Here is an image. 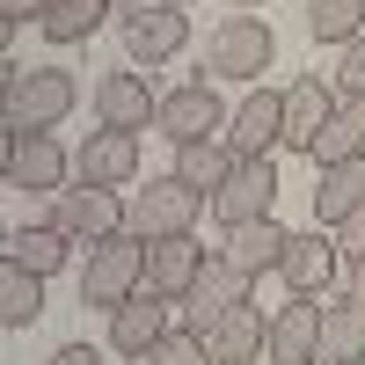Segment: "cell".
Masks as SVG:
<instances>
[{
  "label": "cell",
  "instance_id": "obj_1",
  "mask_svg": "<svg viewBox=\"0 0 365 365\" xmlns=\"http://www.w3.org/2000/svg\"><path fill=\"white\" fill-rule=\"evenodd\" d=\"M0 96H8V132H51L81 103V81L66 66H15L0 58Z\"/></svg>",
  "mask_w": 365,
  "mask_h": 365
},
{
  "label": "cell",
  "instance_id": "obj_2",
  "mask_svg": "<svg viewBox=\"0 0 365 365\" xmlns=\"http://www.w3.org/2000/svg\"><path fill=\"white\" fill-rule=\"evenodd\" d=\"M146 249L154 241L146 234H110L103 249H88V263H81V307H103V314H117L132 292H146Z\"/></svg>",
  "mask_w": 365,
  "mask_h": 365
},
{
  "label": "cell",
  "instance_id": "obj_3",
  "mask_svg": "<svg viewBox=\"0 0 365 365\" xmlns=\"http://www.w3.org/2000/svg\"><path fill=\"white\" fill-rule=\"evenodd\" d=\"M270 58H278V29L263 15H220V29L205 37V73L241 81V88H263Z\"/></svg>",
  "mask_w": 365,
  "mask_h": 365
},
{
  "label": "cell",
  "instance_id": "obj_4",
  "mask_svg": "<svg viewBox=\"0 0 365 365\" xmlns=\"http://www.w3.org/2000/svg\"><path fill=\"white\" fill-rule=\"evenodd\" d=\"M51 227L66 234L73 249H103L110 234H125V227H132V205L117 197V190L73 182V190H58V197H51Z\"/></svg>",
  "mask_w": 365,
  "mask_h": 365
},
{
  "label": "cell",
  "instance_id": "obj_5",
  "mask_svg": "<svg viewBox=\"0 0 365 365\" xmlns=\"http://www.w3.org/2000/svg\"><path fill=\"white\" fill-rule=\"evenodd\" d=\"M117 37H125V66H168L190 44V15L168 8V0H139V8L117 15Z\"/></svg>",
  "mask_w": 365,
  "mask_h": 365
},
{
  "label": "cell",
  "instance_id": "obj_6",
  "mask_svg": "<svg viewBox=\"0 0 365 365\" xmlns=\"http://www.w3.org/2000/svg\"><path fill=\"white\" fill-rule=\"evenodd\" d=\"M227 103H220V88L212 81H182L161 96V117H154V132L168 146H197V139H227Z\"/></svg>",
  "mask_w": 365,
  "mask_h": 365
},
{
  "label": "cell",
  "instance_id": "obj_7",
  "mask_svg": "<svg viewBox=\"0 0 365 365\" xmlns=\"http://www.w3.org/2000/svg\"><path fill=\"white\" fill-rule=\"evenodd\" d=\"M205 205H212V197H197L182 175H146V190L132 197V234H146V241H175V234L197 227Z\"/></svg>",
  "mask_w": 365,
  "mask_h": 365
},
{
  "label": "cell",
  "instance_id": "obj_8",
  "mask_svg": "<svg viewBox=\"0 0 365 365\" xmlns=\"http://www.w3.org/2000/svg\"><path fill=\"white\" fill-rule=\"evenodd\" d=\"M0 161H8V190H66L73 154L51 132H0Z\"/></svg>",
  "mask_w": 365,
  "mask_h": 365
},
{
  "label": "cell",
  "instance_id": "obj_9",
  "mask_svg": "<svg viewBox=\"0 0 365 365\" xmlns=\"http://www.w3.org/2000/svg\"><path fill=\"white\" fill-rule=\"evenodd\" d=\"M278 278H285V299H329V285L344 278V249H336V234H329V227L292 234Z\"/></svg>",
  "mask_w": 365,
  "mask_h": 365
},
{
  "label": "cell",
  "instance_id": "obj_10",
  "mask_svg": "<svg viewBox=\"0 0 365 365\" xmlns=\"http://www.w3.org/2000/svg\"><path fill=\"white\" fill-rule=\"evenodd\" d=\"M249 285L256 278H241V270L227 263V256H205V270H197V285L182 292V329H197V336H212L234 307H249Z\"/></svg>",
  "mask_w": 365,
  "mask_h": 365
},
{
  "label": "cell",
  "instance_id": "obj_11",
  "mask_svg": "<svg viewBox=\"0 0 365 365\" xmlns=\"http://www.w3.org/2000/svg\"><path fill=\"white\" fill-rule=\"evenodd\" d=\"M227 146L241 161H270V146H285V88H249L227 117Z\"/></svg>",
  "mask_w": 365,
  "mask_h": 365
},
{
  "label": "cell",
  "instance_id": "obj_12",
  "mask_svg": "<svg viewBox=\"0 0 365 365\" xmlns=\"http://www.w3.org/2000/svg\"><path fill=\"white\" fill-rule=\"evenodd\" d=\"M96 117H103L110 132H146V125L161 117V96L146 88L139 66H117V73L96 81Z\"/></svg>",
  "mask_w": 365,
  "mask_h": 365
},
{
  "label": "cell",
  "instance_id": "obj_13",
  "mask_svg": "<svg viewBox=\"0 0 365 365\" xmlns=\"http://www.w3.org/2000/svg\"><path fill=\"white\" fill-rule=\"evenodd\" d=\"M263 365H322V299H285V307H270Z\"/></svg>",
  "mask_w": 365,
  "mask_h": 365
},
{
  "label": "cell",
  "instance_id": "obj_14",
  "mask_svg": "<svg viewBox=\"0 0 365 365\" xmlns=\"http://www.w3.org/2000/svg\"><path fill=\"white\" fill-rule=\"evenodd\" d=\"M139 175V132H88L73 146V182H96V190H117V182Z\"/></svg>",
  "mask_w": 365,
  "mask_h": 365
},
{
  "label": "cell",
  "instance_id": "obj_15",
  "mask_svg": "<svg viewBox=\"0 0 365 365\" xmlns=\"http://www.w3.org/2000/svg\"><path fill=\"white\" fill-rule=\"evenodd\" d=\"M278 212V168L270 161H241L227 175V190L212 197V220L220 227H249V220H270Z\"/></svg>",
  "mask_w": 365,
  "mask_h": 365
},
{
  "label": "cell",
  "instance_id": "obj_16",
  "mask_svg": "<svg viewBox=\"0 0 365 365\" xmlns=\"http://www.w3.org/2000/svg\"><path fill=\"white\" fill-rule=\"evenodd\" d=\"M329 117H336V88H329L322 73H299L285 88V154H314Z\"/></svg>",
  "mask_w": 365,
  "mask_h": 365
},
{
  "label": "cell",
  "instance_id": "obj_17",
  "mask_svg": "<svg viewBox=\"0 0 365 365\" xmlns=\"http://www.w3.org/2000/svg\"><path fill=\"white\" fill-rule=\"evenodd\" d=\"M161 336H168V299H161V292H132L125 307L110 314V351H117V358H132V365L154 351Z\"/></svg>",
  "mask_w": 365,
  "mask_h": 365
},
{
  "label": "cell",
  "instance_id": "obj_18",
  "mask_svg": "<svg viewBox=\"0 0 365 365\" xmlns=\"http://www.w3.org/2000/svg\"><path fill=\"white\" fill-rule=\"evenodd\" d=\"M197 270H205V249H197V234L154 241V249H146V292H161L168 307H182V292L197 285Z\"/></svg>",
  "mask_w": 365,
  "mask_h": 365
},
{
  "label": "cell",
  "instance_id": "obj_19",
  "mask_svg": "<svg viewBox=\"0 0 365 365\" xmlns=\"http://www.w3.org/2000/svg\"><path fill=\"white\" fill-rule=\"evenodd\" d=\"M205 351H212V365H263V351H270V314L256 307H234L220 329L205 336Z\"/></svg>",
  "mask_w": 365,
  "mask_h": 365
},
{
  "label": "cell",
  "instance_id": "obj_20",
  "mask_svg": "<svg viewBox=\"0 0 365 365\" xmlns=\"http://www.w3.org/2000/svg\"><path fill=\"white\" fill-rule=\"evenodd\" d=\"M285 241H292V227H278V212L270 220H249V227H227V263L241 270V278H263V270H278L285 263Z\"/></svg>",
  "mask_w": 365,
  "mask_h": 365
},
{
  "label": "cell",
  "instance_id": "obj_21",
  "mask_svg": "<svg viewBox=\"0 0 365 365\" xmlns=\"http://www.w3.org/2000/svg\"><path fill=\"white\" fill-rule=\"evenodd\" d=\"M358 205H365V154H358V161H329V168H314V227L336 234Z\"/></svg>",
  "mask_w": 365,
  "mask_h": 365
},
{
  "label": "cell",
  "instance_id": "obj_22",
  "mask_svg": "<svg viewBox=\"0 0 365 365\" xmlns=\"http://www.w3.org/2000/svg\"><path fill=\"white\" fill-rule=\"evenodd\" d=\"M322 365H365V307L344 299H322Z\"/></svg>",
  "mask_w": 365,
  "mask_h": 365
},
{
  "label": "cell",
  "instance_id": "obj_23",
  "mask_svg": "<svg viewBox=\"0 0 365 365\" xmlns=\"http://www.w3.org/2000/svg\"><path fill=\"white\" fill-rule=\"evenodd\" d=\"M234 168H241V154H234L227 139H197V146H175V168H168V175H182L197 197H220Z\"/></svg>",
  "mask_w": 365,
  "mask_h": 365
},
{
  "label": "cell",
  "instance_id": "obj_24",
  "mask_svg": "<svg viewBox=\"0 0 365 365\" xmlns=\"http://www.w3.org/2000/svg\"><path fill=\"white\" fill-rule=\"evenodd\" d=\"M8 263H22V270H37V278H51V270H66V256H73V241L58 234L51 220H37V227H8Z\"/></svg>",
  "mask_w": 365,
  "mask_h": 365
},
{
  "label": "cell",
  "instance_id": "obj_25",
  "mask_svg": "<svg viewBox=\"0 0 365 365\" xmlns=\"http://www.w3.org/2000/svg\"><path fill=\"white\" fill-rule=\"evenodd\" d=\"M358 154H365V96H336V117H329V132L307 161L329 168V161H358Z\"/></svg>",
  "mask_w": 365,
  "mask_h": 365
},
{
  "label": "cell",
  "instance_id": "obj_26",
  "mask_svg": "<svg viewBox=\"0 0 365 365\" xmlns=\"http://www.w3.org/2000/svg\"><path fill=\"white\" fill-rule=\"evenodd\" d=\"M44 314V278L22 263H0V329H29Z\"/></svg>",
  "mask_w": 365,
  "mask_h": 365
},
{
  "label": "cell",
  "instance_id": "obj_27",
  "mask_svg": "<svg viewBox=\"0 0 365 365\" xmlns=\"http://www.w3.org/2000/svg\"><path fill=\"white\" fill-rule=\"evenodd\" d=\"M103 22H110V0H51V15L37 29H44V44H88Z\"/></svg>",
  "mask_w": 365,
  "mask_h": 365
},
{
  "label": "cell",
  "instance_id": "obj_28",
  "mask_svg": "<svg viewBox=\"0 0 365 365\" xmlns=\"http://www.w3.org/2000/svg\"><path fill=\"white\" fill-rule=\"evenodd\" d=\"M307 37L314 44H358L365 37V0H307Z\"/></svg>",
  "mask_w": 365,
  "mask_h": 365
},
{
  "label": "cell",
  "instance_id": "obj_29",
  "mask_svg": "<svg viewBox=\"0 0 365 365\" xmlns=\"http://www.w3.org/2000/svg\"><path fill=\"white\" fill-rule=\"evenodd\" d=\"M139 365H212V351H205V336H197V329H168V336L146 351Z\"/></svg>",
  "mask_w": 365,
  "mask_h": 365
},
{
  "label": "cell",
  "instance_id": "obj_30",
  "mask_svg": "<svg viewBox=\"0 0 365 365\" xmlns=\"http://www.w3.org/2000/svg\"><path fill=\"white\" fill-rule=\"evenodd\" d=\"M336 96H365V37L344 44V66H336Z\"/></svg>",
  "mask_w": 365,
  "mask_h": 365
},
{
  "label": "cell",
  "instance_id": "obj_31",
  "mask_svg": "<svg viewBox=\"0 0 365 365\" xmlns=\"http://www.w3.org/2000/svg\"><path fill=\"white\" fill-rule=\"evenodd\" d=\"M336 249H344V270H351V263H365V205L336 227Z\"/></svg>",
  "mask_w": 365,
  "mask_h": 365
},
{
  "label": "cell",
  "instance_id": "obj_32",
  "mask_svg": "<svg viewBox=\"0 0 365 365\" xmlns=\"http://www.w3.org/2000/svg\"><path fill=\"white\" fill-rule=\"evenodd\" d=\"M44 15H51V0H0V22L8 29L15 22H44Z\"/></svg>",
  "mask_w": 365,
  "mask_h": 365
},
{
  "label": "cell",
  "instance_id": "obj_33",
  "mask_svg": "<svg viewBox=\"0 0 365 365\" xmlns=\"http://www.w3.org/2000/svg\"><path fill=\"white\" fill-rule=\"evenodd\" d=\"M51 365H103V351H96V344H58Z\"/></svg>",
  "mask_w": 365,
  "mask_h": 365
},
{
  "label": "cell",
  "instance_id": "obj_34",
  "mask_svg": "<svg viewBox=\"0 0 365 365\" xmlns=\"http://www.w3.org/2000/svg\"><path fill=\"white\" fill-rule=\"evenodd\" d=\"M344 292H351L358 307H365V263H351V270H344Z\"/></svg>",
  "mask_w": 365,
  "mask_h": 365
},
{
  "label": "cell",
  "instance_id": "obj_35",
  "mask_svg": "<svg viewBox=\"0 0 365 365\" xmlns=\"http://www.w3.org/2000/svg\"><path fill=\"white\" fill-rule=\"evenodd\" d=\"M110 8H139V0H110Z\"/></svg>",
  "mask_w": 365,
  "mask_h": 365
},
{
  "label": "cell",
  "instance_id": "obj_36",
  "mask_svg": "<svg viewBox=\"0 0 365 365\" xmlns=\"http://www.w3.org/2000/svg\"><path fill=\"white\" fill-rule=\"evenodd\" d=\"M234 8H263V0H234Z\"/></svg>",
  "mask_w": 365,
  "mask_h": 365
},
{
  "label": "cell",
  "instance_id": "obj_37",
  "mask_svg": "<svg viewBox=\"0 0 365 365\" xmlns=\"http://www.w3.org/2000/svg\"><path fill=\"white\" fill-rule=\"evenodd\" d=\"M168 8H190V0H168Z\"/></svg>",
  "mask_w": 365,
  "mask_h": 365
}]
</instances>
